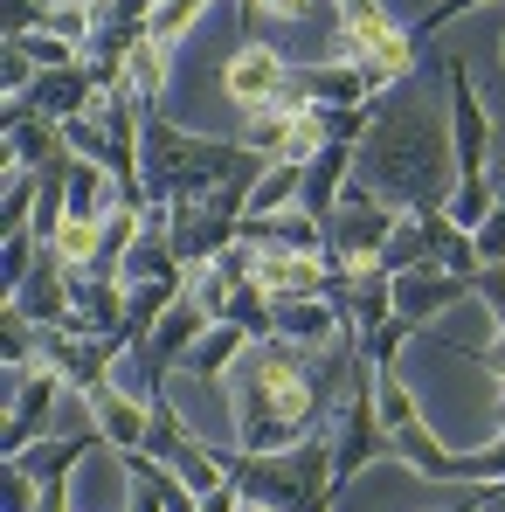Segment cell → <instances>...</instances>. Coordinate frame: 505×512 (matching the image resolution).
I'll list each match as a JSON object with an SVG mask.
<instances>
[{
  "instance_id": "1",
  "label": "cell",
  "mask_w": 505,
  "mask_h": 512,
  "mask_svg": "<svg viewBox=\"0 0 505 512\" xmlns=\"http://www.w3.org/2000/svg\"><path fill=\"white\" fill-rule=\"evenodd\" d=\"M353 180L402 208V215H436L450 208L457 187V146H450V104H436V90H422L416 77L395 90H381L367 104V132L353 146Z\"/></svg>"
},
{
  "instance_id": "2",
  "label": "cell",
  "mask_w": 505,
  "mask_h": 512,
  "mask_svg": "<svg viewBox=\"0 0 505 512\" xmlns=\"http://www.w3.org/2000/svg\"><path fill=\"white\" fill-rule=\"evenodd\" d=\"M229 416H236V450H291L305 436H319V409H326V388H319V367L284 340H250L243 360L229 367Z\"/></svg>"
},
{
  "instance_id": "3",
  "label": "cell",
  "mask_w": 505,
  "mask_h": 512,
  "mask_svg": "<svg viewBox=\"0 0 505 512\" xmlns=\"http://www.w3.org/2000/svg\"><path fill=\"white\" fill-rule=\"evenodd\" d=\"M263 160L236 139H201L187 125H173L167 111H146V132H139V180H146V201H201L215 187H236L256 180Z\"/></svg>"
},
{
  "instance_id": "4",
  "label": "cell",
  "mask_w": 505,
  "mask_h": 512,
  "mask_svg": "<svg viewBox=\"0 0 505 512\" xmlns=\"http://www.w3.org/2000/svg\"><path fill=\"white\" fill-rule=\"evenodd\" d=\"M236 492L256 499V506H277V512H333L339 499V478H333V429L291 443V450H222Z\"/></svg>"
},
{
  "instance_id": "5",
  "label": "cell",
  "mask_w": 505,
  "mask_h": 512,
  "mask_svg": "<svg viewBox=\"0 0 505 512\" xmlns=\"http://www.w3.org/2000/svg\"><path fill=\"white\" fill-rule=\"evenodd\" d=\"M395 229H402V208H388V201H374L360 180H346L339 208L326 215V256H333V270L339 277H374Z\"/></svg>"
},
{
  "instance_id": "6",
  "label": "cell",
  "mask_w": 505,
  "mask_h": 512,
  "mask_svg": "<svg viewBox=\"0 0 505 512\" xmlns=\"http://www.w3.org/2000/svg\"><path fill=\"white\" fill-rule=\"evenodd\" d=\"M374 457H395V429L381 423V409H374V367H360V374L346 381V409H339V423H333V478H339V492H346Z\"/></svg>"
},
{
  "instance_id": "7",
  "label": "cell",
  "mask_w": 505,
  "mask_h": 512,
  "mask_svg": "<svg viewBox=\"0 0 505 512\" xmlns=\"http://www.w3.org/2000/svg\"><path fill=\"white\" fill-rule=\"evenodd\" d=\"M443 104H450V146H457V180H485L492 173V146H499V125L485 111V97L471 84V63H443Z\"/></svg>"
},
{
  "instance_id": "8",
  "label": "cell",
  "mask_w": 505,
  "mask_h": 512,
  "mask_svg": "<svg viewBox=\"0 0 505 512\" xmlns=\"http://www.w3.org/2000/svg\"><path fill=\"white\" fill-rule=\"evenodd\" d=\"M63 374L56 367H7V423H0V450L7 457H21L35 436H49V423H56V409H63Z\"/></svg>"
},
{
  "instance_id": "9",
  "label": "cell",
  "mask_w": 505,
  "mask_h": 512,
  "mask_svg": "<svg viewBox=\"0 0 505 512\" xmlns=\"http://www.w3.org/2000/svg\"><path fill=\"white\" fill-rule=\"evenodd\" d=\"M256 291L270 305H291V298H333L339 270L326 250H256Z\"/></svg>"
},
{
  "instance_id": "10",
  "label": "cell",
  "mask_w": 505,
  "mask_h": 512,
  "mask_svg": "<svg viewBox=\"0 0 505 512\" xmlns=\"http://www.w3.org/2000/svg\"><path fill=\"white\" fill-rule=\"evenodd\" d=\"M284 77H291V63H284L263 35H250V42L222 63V90H229V104H236V111H263V104H277Z\"/></svg>"
},
{
  "instance_id": "11",
  "label": "cell",
  "mask_w": 505,
  "mask_h": 512,
  "mask_svg": "<svg viewBox=\"0 0 505 512\" xmlns=\"http://www.w3.org/2000/svg\"><path fill=\"white\" fill-rule=\"evenodd\" d=\"M471 298H478V277H450V270H436V263H416V270L395 277V312L416 319V326L457 312V305H471Z\"/></svg>"
},
{
  "instance_id": "12",
  "label": "cell",
  "mask_w": 505,
  "mask_h": 512,
  "mask_svg": "<svg viewBox=\"0 0 505 512\" xmlns=\"http://www.w3.org/2000/svg\"><path fill=\"white\" fill-rule=\"evenodd\" d=\"M118 471L132 478V512H201V492L153 450H118Z\"/></svg>"
},
{
  "instance_id": "13",
  "label": "cell",
  "mask_w": 505,
  "mask_h": 512,
  "mask_svg": "<svg viewBox=\"0 0 505 512\" xmlns=\"http://www.w3.org/2000/svg\"><path fill=\"white\" fill-rule=\"evenodd\" d=\"M305 97L319 104V111H360V104H374V84H367V70L353 63V56H339V63H305V70H291Z\"/></svg>"
},
{
  "instance_id": "14",
  "label": "cell",
  "mask_w": 505,
  "mask_h": 512,
  "mask_svg": "<svg viewBox=\"0 0 505 512\" xmlns=\"http://www.w3.org/2000/svg\"><path fill=\"white\" fill-rule=\"evenodd\" d=\"M28 104H35L49 125H70V118L97 111V77H90L84 63H77V70H42L35 90H28Z\"/></svg>"
},
{
  "instance_id": "15",
  "label": "cell",
  "mask_w": 505,
  "mask_h": 512,
  "mask_svg": "<svg viewBox=\"0 0 505 512\" xmlns=\"http://www.w3.org/2000/svg\"><path fill=\"white\" fill-rule=\"evenodd\" d=\"M90 402H97V436H104L111 450H146V429H153V402L125 395L118 381H111V388H97Z\"/></svg>"
},
{
  "instance_id": "16",
  "label": "cell",
  "mask_w": 505,
  "mask_h": 512,
  "mask_svg": "<svg viewBox=\"0 0 505 512\" xmlns=\"http://www.w3.org/2000/svg\"><path fill=\"white\" fill-rule=\"evenodd\" d=\"M346 180H353V146H319L312 160H305V187H298V208L305 215H333L339 194H346Z\"/></svg>"
},
{
  "instance_id": "17",
  "label": "cell",
  "mask_w": 505,
  "mask_h": 512,
  "mask_svg": "<svg viewBox=\"0 0 505 512\" xmlns=\"http://www.w3.org/2000/svg\"><path fill=\"white\" fill-rule=\"evenodd\" d=\"M104 436H35L21 457H7V464H21L35 485H63L77 464H90V450H97Z\"/></svg>"
},
{
  "instance_id": "18",
  "label": "cell",
  "mask_w": 505,
  "mask_h": 512,
  "mask_svg": "<svg viewBox=\"0 0 505 512\" xmlns=\"http://www.w3.org/2000/svg\"><path fill=\"white\" fill-rule=\"evenodd\" d=\"M243 346H250V333L236 326V319H215L201 340L187 346V360H180V374H194V381H229V367L243 360Z\"/></svg>"
},
{
  "instance_id": "19",
  "label": "cell",
  "mask_w": 505,
  "mask_h": 512,
  "mask_svg": "<svg viewBox=\"0 0 505 512\" xmlns=\"http://www.w3.org/2000/svg\"><path fill=\"white\" fill-rule=\"evenodd\" d=\"M167 77H173V49H167V42H153V35H139V42L125 49V84H132V97H139L146 111H160Z\"/></svg>"
},
{
  "instance_id": "20",
  "label": "cell",
  "mask_w": 505,
  "mask_h": 512,
  "mask_svg": "<svg viewBox=\"0 0 505 512\" xmlns=\"http://www.w3.org/2000/svg\"><path fill=\"white\" fill-rule=\"evenodd\" d=\"M291 125H298V111H284V104L243 111V125H236V146H250L263 167H277V160H284V146H291Z\"/></svg>"
},
{
  "instance_id": "21",
  "label": "cell",
  "mask_w": 505,
  "mask_h": 512,
  "mask_svg": "<svg viewBox=\"0 0 505 512\" xmlns=\"http://www.w3.org/2000/svg\"><path fill=\"white\" fill-rule=\"evenodd\" d=\"M298 187H305V167H298V160H277V167H263V173H256V187H250V215L298 208Z\"/></svg>"
},
{
  "instance_id": "22",
  "label": "cell",
  "mask_w": 505,
  "mask_h": 512,
  "mask_svg": "<svg viewBox=\"0 0 505 512\" xmlns=\"http://www.w3.org/2000/svg\"><path fill=\"white\" fill-rule=\"evenodd\" d=\"M49 250L63 256V263H104V222H90V215H63L56 236H49Z\"/></svg>"
},
{
  "instance_id": "23",
  "label": "cell",
  "mask_w": 505,
  "mask_h": 512,
  "mask_svg": "<svg viewBox=\"0 0 505 512\" xmlns=\"http://www.w3.org/2000/svg\"><path fill=\"white\" fill-rule=\"evenodd\" d=\"M201 14H208V0H160V7H153V42L180 49V35H194Z\"/></svg>"
},
{
  "instance_id": "24",
  "label": "cell",
  "mask_w": 505,
  "mask_h": 512,
  "mask_svg": "<svg viewBox=\"0 0 505 512\" xmlns=\"http://www.w3.org/2000/svg\"><path fill=\"white\" fill-rule=\"evenodd\" d=\"M63 146H70L77 160H111V132H104V118H90V111L63 125Z\"/></svg>"
},
{
  "instance_id": "25",
  "label": "cell",
  "mask_w": 505,
  "mask_h": 512,
  "mask_svg": "<svg viewBox=\"0 0 505 512\" xmlns=\"http://www.w3.org/2000/svg\"><path fill=\"white\" fill-rule=\"evenodd\" d=\"M49 7L56 0H7V21H0V42H28L49 28Z\"/></svg>"
},
{
  "instance_id": "26",
  "label": "cell",
  "mask_w": 505,
  "mask_h": 512,
  "mask_svg": "<svg viewBox=\"0 0 505 512\" xmlns=\"http://www.w3.org/2000/svg\"><path fill=\"white\" fill-rule=\"evenodd\" d=\"M21 49L35 56V70H77V63H84V49H77V42H63V35H49V28H42V35H28Z\"/></svg>"
},
{
  "instance_id": "27",
  "label": "cell",
  "mask_w": 505,
  "mask_h": 512,
  "mask_svg": "<svg viewBox=\"0 0 505 512\" xmlns=\"http://www.w3.org/2000/svg\"><path fill=\"white\" fill-rule=\"evenodd\" d=\"M0 77H7V97H28L42 70H35V56H28L21 42H0Z\"/></svg>"
},
{
  "instance_id": "28",
  "label": "cell",
  "mask_w": 505,
  "mask_h": 512,
  "mask_svg": "<svg viewBox=\"0 0 505 512\" xmlns=\"http://www.w3.org/2000/svg\"><path fill=\"white\" fill-rule=\"evenodd\" d=\"M409 333H416V319H402V312H395L374 340L360 346V353H367V367H395V353H402V340H409Z\"/></svg>"
},
{
  "instance_id": "29",
  "label": "cell",
  "mask_w": 505,
  "mask_h": 512,
  "mask_svg": "<svg viewBox=\"0 0 505 512\" xmlns=\"http://www.w3.org/2000/svg\"><path fill=\"white\" fill-rule=\"evenodd\" d=\"M478 298L492 305V333H505V263H485L478 270Z\"/></svg>"
},
{
  "instance_id": "30",
  "label": "cell",
  "mask_w": 505,
  "mask_h": 512,
  "mask_svg": "<svg viewBox=\"0 0 505 512\" xmlns=\"http://www.w3.org/2000/svg\"><path fill=\"white\" fill-rule=\"evenodd\" d=\"M7 512H42V485L21 464H7Z\"/></svg>"
},
{
  "instance_id": "31",
  "label": "cell",
  "mask_w": 505,
  "mask_h": 512,
  "mask_svg": "<svg viewBox=\"0 0 505 512\" xmlns=\"http://www.w3.org/2000/svg\"><path fill=\"white\" fill-rule=\"evenodd\" d=\"M478 263H505V201L485 215V229H478Z\"/></svg>"
},
{
  "instance_id": "32",
  "label": "cell",
  "mask_w": 505,
  "mask_h": 512,
  "mask_svg": "<svg viewBox=\"0 0 505 512\" xmlns=\"http://www.w3.org/2000/svg\"><path fill=\"white\" fill-rule=\"evenodd\" d=\"M492 194L505 201V125H499V146H492Z\"/></svg>"
},
{
  "instance_id": "33",
  "label": "cell",
  "mask_w": 505,
  "mask_h": 512,
  "mask_svg": "<svg viewBox=\"0 0 505 512\" xmlns=\"http://www.w3.org/2000/svg\"><path fill=\"white\" fill-rule=\"evenodd\" d=\"M243 512H277V506H256V499H243Z\"/></svg>"
},
{
  "instance_id": "34",
  "label": "cell",
  "mask_w": 505,
  "mask_h": 512,
  "mask_svg": "<svg viewBox=\"0 0 505 512\" xmlns=\"http://www.w3.org/2000/svg\"><path fill=\"white\" fill-rule=\"evenodd\" d=\"M499 70H505V28H499Z\"/></svg>"
},
{
  "instance_id": "35",
  "label": "cell",
  "mask_w": 505,
  "mask_h": 512,
  "mask_svg": "<svg viewBox=\"0 0 505 512\" xmlns=\"http://www.w3.org/2000/svg\"><path fill=\"white\" fill-rule=\"evenodd\" d=\"M499 423H505V416H499ZM499 443H505V429H499Z\"/></svg>"
}]
</instances>
